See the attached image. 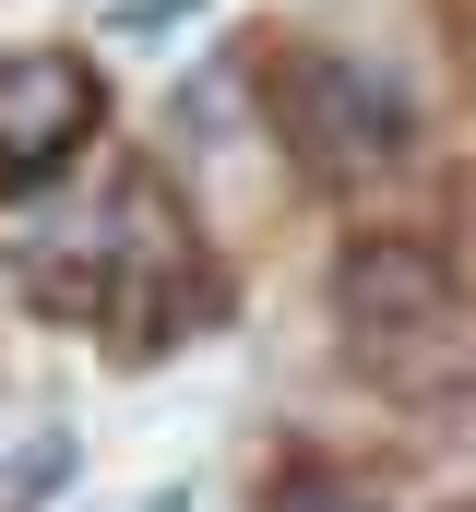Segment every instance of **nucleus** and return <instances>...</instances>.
I'll list each match as a JSON object with an SVG mask.
<instances>
[{
  "label": "nucleus",
  "instance_id": "7",
  "mask_svg": "<svg viewBox=\"0 0 476 512\" xmlns=\"http://www.w3.org/2000/svg\"><path fill=\"white\" fill-rule=\"evenodd\" d=\"M453 60H465V96H476V0H465V36H453Z\"/></svg>",
  "mask_w": 476,
  "mask_h": 512
},
{
  "label": "nucleus",
  "instance_id": "5",
  "mask_svg": "<svg viewBox=\"0 0 476 512\" xmlns=\"http://www.w3.org/2000/svg\"><path fill=\"white\" fill-rule=\"evenodd\" d=\"M262 512H393V501H369V489L334 477V465H298V477H274V489H262Z\"/></svg>",
  "mask_w": 476,
  "mask_h": 512
},
{
  "label": "nucleus",
  "instance_id": "2",
  "mask_svg": "<svg viewBox=\"0 0 476 512\" xmlns=\"http://www.w3.org/2000/svg\"><path fill=\"white\" fill-rule=\"evenodd\" d=\"M322 310H334V334H357V346H417V334H441L465 310V274H453V251L429 227H381L369 215L322 262Z\"/></svg>",
  "mask_w": 476,
  "mask_h": 512
},
{
  "label": "nucleus",
  "instance_id": "6",
  "mask_svg": "<svg viewBox=\"0 0 476 512\" xmlns=\"http://www.w3.org/2000/svg\"><path fill=\"white\" fill-rule=\"evenodd\" d=\"M215 0H119L108 12V36H167V24H203Z\"/></svg>",
  "mask_w": 476,
  "mask_h": 512
},
{
  "label": "nucleus",
  "instance_id": "4",
  "mask_svg": "<svg viewBox=\"0 0 476 512\" xmlns=\"http://www.w3.org/2000/svg\"><path fill=\"white\" fill-rule=\"evenodd\" d=\"M238 108L262 120V60H250V48H203V72L167 84V143H179V155H215L238 131Z\"/></svg>",
  "mask_w": 476,
  "mask_h": 512
},
{
  "label": "nucleus",
  "instance_id": "1",
  "mask_svg": "<svg viewBox=\"0 0 476 512\" xmlns=\"http://www.w3.org/2000/svg\"><path fill=\"white\" fill-rule=\"evenodd\" d=\"M262 143L310 191H369L417 155V84L346 36H286L262 48Z\"/></svg>",
  "mask_w": 476,
  "mask_h": 512
},
{
  "label": "nucleus",
  "instance_id": "3",
  "mask_svg": "<svg viewBox=\"0 0 476 512\" xmlns=\"http://www.w3.org/2000/svg\"><path fill=\"white\" fill-rule=\"evenodd\" d=\"M108 120V84H96V60L84 48H0V167L24 179V191H48L84 143Z\"/></svg>",
  "mask_w": 476,
  "mask_h": 512
}]
</instances>
